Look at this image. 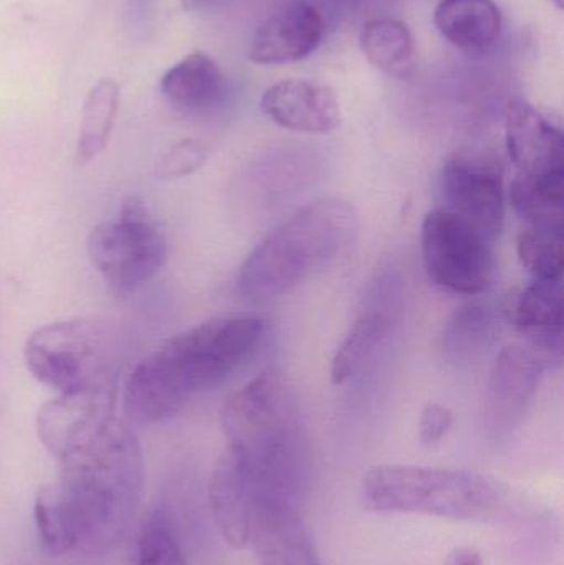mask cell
<instances>
[{"label":"cell","instance_id":"obj_1","mask_svg":"<svg viewBox=\"0 0 564 565\" xmlns=\"http://www.w3.org/2000/svg\"><path fill=\"white\" fill-rule=\"evenodd\" d=\"M267 319L224 316L162 342L126 379L123 407L139 425L159 424L244 367L264 342Z\"/></svg>","mask_w":564,"mask_h":565},{"label":"cell","instance_id":"obj_2","mask_svg":"<svg viewBox=\"0 0 564 565\" xmlns=\"http://www.w3.org/2000/svg\"><path fill=\"white\" fill-rule=\"evenodd\" d=\"M221 424L247 471L254 501L297 510L310 477V445L290 382L277 372L252 379L228 395Z\"/></svg>","mask_w":564,"mask_h":565},{"label":"cell","instance_id":"obj_3","mask_svg":"<svg viewBox=\"0 0 564 565\" xmlns=\"http://www.w3.org/2000/svg\"><path fill=\"white\" fill-rule=\"evenodd\" d=\"M55 484L72 521L75 551L113 553L128 537L145 498V455L135 431L113 418L89 444L60 460Z\"/></svg>","mask_w":564,"mask_h":565},{"label":"cell","instance_id":"obj_4","mask_svg":"<svg viewBox=\"0 0 564 565\" xmlns=\"http://www.w3.org/2000/svg\"><path fill=\"white\" fill-rule=\"evenodd\" d=\"M358 214L350 202L318 199L281 222L251 252L238 289L251 301L288 295L330 267L353 242Z\"/></svg>","mask_w":564,"mask_h":565},{"label":"cell","instance_id":"obj_5","mask_svg":"<svg viewBox=\"0 0 564 565\" xmlns=\"http://www.w3.org/2000/svg\"><path fill=\"white\" fill-rule=\"evenodd\" d=\"M360 501L371 513L489 521L506 510L509 491L492 478L472 471L377 465L361 480Z\"/></svg>","mask_w":564,"mask_h":565},{"label":"cell","instance_id":"obj_6","mask_svg":"<svg viewBox=\"0 0 564 565\" xmlns=\"http://www.w3.org/2000/svg\"><path fill=\"white\" fill-rule=\"evenodd\" d=\"M88 254L109 291L126 298L161 270L168 258V241L148 209L129 201L115 218L93 227Z\"/></svg>","mask_w":564,"mask_h":565},{"label":"cell","instance_id":"obj_7","mask_svg":"<svg viewBox=\"0 0 564 565\" xmlns=\"http://www.w3.org/2000/svg\"><path fill=\"white\" fill-rule=\"evenodd\" d=\"M23 361L40 384L58 394L115 379L105 331L86 319L36 329L23 345Z\"/></svg>","mask_w":564,"mask_h":565},{"label":"cell","instance_id":"obj_8","mask_svg":"<svg viewBox=\"0 0 564 565\" xmlns=\"http://www.w3.org/2000/svg\"><path fill=\"white\" fill-rule=\"evenodd\" d=\"M421 254L427 277L457 295H480L492 278V242L440 205L424 217Z\"/></svg>","mask_w":564,"mask_h":565},{"label":"cell","instance_id":"obj_9","mask_svg":"<svg viewBox=\"0 0 564 565\" xmlns=\"http://www.w3.org/2000/svg\"><path fill=\"white\" fill-rule=\"evenodd\" d=\"M439 191L440 207L490 242L499 237L506 222V189L496 159L467 152L453 156L440 171Z\"/></svg>","mask_w":564,"mask_h":565},{"label":"cell","instance_id":"obj_10","mask_svg":"<svg viewBox=\"0 0 564 565\" xmlns=\"http://www.w3.org/2000/svg\"><path fill=\"white\" fill-rule=\"evenodd\" d=\"M116 402L115 379L92 387L60 392L36 414L40 444L58 461L75 454L116 418Z\"/></svg>","mask_w":564,"mask_h":565},{"label":"cell","instance_id":"obj_11","mask_svg":"<svg viewBox=\"0 0 564 565\" xmlns=\"http://www.w3.org/2000/svg\"><path fill=\"white\" fill-rule=\"evenodd\" d=\"M506 146L515 166L513 184L525 188L563 185L564 136L562 126L530 105L515 99L506 109Z\"/></svg>","mask_w":564,"mask_h":565},{"label":"cell","instance_id":"obj_12","mask_svg":"<svg viewBox=\"0 0 564 565\" xmlns=\"http://www.w3.org/2000/svg\"><path fill=\"white\" fill-rule=\"evenodd\" d=\"M542 359L522 345H507L497 354L483 398V428L487 437H509L525 420L539 392Z\"/></svg>","mask_w":564,"mask_h":565},{"label":"cell","instance_id":"obj_13","mask_svg":"<svg viewBox=\"0 0 564 565\" xmlns=\"http://www.w3.org/2000/svg\"><path fill=\"white\" fill-rule=\"evenodd\" d=\"M260 109L280 128L304 135H330L341 125V106L333 89L310 79L275 83L262 95Z\"/></svg>","mask_w":564,"mask_h":565},{"label":"cell","instance_id":"obj_14","mask_svg":"<svg viewBox=\"0 0 564 565\" xmlns=\"http://www.w3.org/2000/svg\"><path fill=\"white\" fill-rule=\"evenodd\" d=\"M323 15L305 0H295L268 17L252 39L248 60L257 65H287L310 56L327 32Z\"/></svg>","mask_w":564,"mask_h":565},{"label":"cell","instance_id":"obj_15","mask_svg":"<svg viewBox=\"0 0 564 565\" xmlns=\"http://www.w3.org/2000/svg\"><path fill=\"white\" fill-rule=\"evenodd\" d=\"M209 503L215 526L228 546L244 550L251 544L254 491L241 458L232 448L225 447L215 461L209 481Z\"/></svg>","mask_w":564,"mask_h":565},{"label":"cell","instance_id":"obj_16","mask_svg":"<svg viewBox=\"0 0 564 565\" xmlns=\"http://www.w3.org/2000/svg\"><path fill=\"white\" fill-rule=\"evenodd\" d=\"M251 543L260 565H321L295 508L254 501Z\"/></svg>","mask_w":564,"mask_h":565},{"label":"cell","instance_id":"obj_17","mask_svg":"<svg viewBox=\"0 0 564 565\" xmlns=\"http://www.w3.org/2000/svg\"><path fill=\"white\" fill-rule=\"evenodd\" d=\"M159 89L162 98L175 111L205 115L224 99V73L207 53H189L162 75Z\"/></svg>","mask_w":564,"mask_h":565},{"label":"cell","instance_id":"obj_18","mask_svg":"<svg viewBox=\"0 0 564 565\" xmlns=\"http://www.w3.org/2000/svg\"><path fill=\"white\" fill-rule=\"evenodd\" d=\"M434 23L450 45L473 56L490 52L502 32V15L493 0H443Z\"/></svg>","mask_w":564,"mask_h":565},{"label":"cell","instance_id":"obj_19","mask_svg":"<svg viewBox=\"0 0 564 565\" xmlns=\"http://www.w3.org/2000/svg\"><path fill=\"white\" fill-rule=\"evenodd\" d=\"M563 280H535L520 295L513 322L542 351L560 354L563 348Z\"/></svg>","mask_w":564,"mask_h":565},{"label":"cell","instance_id":"obj_20","mask_svg":"<svg viewBox=\"0 0 564 565\" xmlns=\"http://www.w3.org/2000/svg\"><path fill=\"white\" fill-rule=\"evenodd\" d=\"M499 332L496 308L483 299H473L456 309L443 332V351L447 361L470 365L487 354Z\"/></svg>","mask_w":564,"mask_h":565},{"label":"cell","instance_id":"obj_21","mask_svg":"<svg viewBox=\"0 0 564 565\" xmlns=\"http://www.w3.org/2000/svg\"><path fill=\"white\" fill-rule=\"evenodd\" d=\"M360 45L371 65L391 78H411L416 70V43L406 23L376 17L361 30Z\"/></svg>","mask_w":564,"mask_h":565},{"label":"cell","instance_id":"obj_22","mask_svg":"<svg viewBox=\"0 0 564 565\" xmlns=\"http://www.w3.org/2000/svg\"><path fill=\"white\" fill-rule=\"evenodd\" d=\"M119 99L121 92L115 79H99L89 89L83 103L82 121L76 139V164H89L105 152L118 116Z\"/></svg>","mask_w":564,"mask_h":565},{"label":"cell","instance_id":"obj_23","mask_svg":"<svg viewBox=\"0 0 564 565\" xmlns=\"http://www.w3.org/2000/svg\"><path fill=\"white\" fill-rule=\"evenodd\" d=\"M391 326L393 319L386 309L373 308L364 311L334 352L330 369L331 382L343 385L351 381L386 339Z\"/></svg>","mask_w":564,"mask_h":565},{"label":"cell","instance_id":"obj_24","mask_svg":"<svg viewBox=\"0 0 564 565\" xmlns=\"http://www.w3.org/2000/svg\"><path fill=\"white\" fill-rule=\"evenodd\" d=\"M517 252L535 280H563V217L526 221L517 238Z\"/></svg>","mask_w":564,"mask_h":565},{"label":"cell","instance_id":"obj_25","mask_svg":"<svg viewBox=\"0 0 564 565\" xmlns=\"http://www.w3.org/2000/svg\"><path fill=\"white\" fill-rule=\"evenodd\" d=\"M33 516L40 546L46 554L63 556L70 551H75L72 521L55 481L36 491Z\"/></svg>","mask_w":564,"mask_h":565},{"label":"cell","instance_id":"obj_26","mask_svg":"<svg viewBox=\"0 0 564 565\" xmlns=\"http://www.w3.org/2000/svg\"><path fill=\"white\" fill-rule=\"evenodd\" d=\"M136 565H188L179 541L162 516H151L141 527Z\"/></svg>","mask_w":564,"mask_h":565},{"label":"cell","instance_id":"obj_27","mask_svg":"<svg viewBox=\"0 0 564 565\" xmlns=\"http://www.w3.org/2000/svg\"><path fill=\"white\" fill-rule=\"evenodd\" d=\"M209 149L198 139H182L172 146L158 164V175L162 179H178L194 174L207 161Z\"/></svg>","mask_w":564,"mask_h":565},{"label":"cell","instance_id":"obj_28","mask_svg":"<svg viewBox=\"0 0 564 565\" xmlns=\"http://www.w3.org/2000/svg\"><path fill=\"white\" fill-rule=\"evenodd\" d=\"M454 412L447 405L427 404L419 420V438L424 447L440 444L453 430Z\"/></svg>","mask_w":564,"mask_h":565},{"label":"cell","instance_id":"obj_29","mask_svg":"<svg viewBox=\"0 0 564 565\" xmlns=\"http://www.w3.org/2000/svg\"><path fill=\"white\" fill-rule=\"evenodd\" d=\"M444 565H483L482 554L473 547H456L447 554Z\"/></svg>","mask_w":564,"mask_h":565},{"label":"cell","instance_id":"obj_30","mask_svg":"<svg viewBox=\"0 0 564 565\" xmlns=\"http://www.w3.org/2000/svg\"><path fill=\"white\" fill-rule=\"evenodd\" d=\"M305 2L310 3V6H313L315 9L320 12L328 25V23L337 20L343 0H305Z\"/></svg>","mask_w":564,"mask_h":565},{"label":"cell","instance_id":"obj_31","mask_svg":"<svg viewBox=\"0 0 564 565\" xmlns=\"http://www.w3.org/2000/svg\"><path fill=\"white\" fill-rule=\"evenodd\" d=\"M224 2L225 0H181V6L185 12H205Z\"/></svg>","mask_w":564,"mask_h":565},{"label":"cell","instance_id":"obj_32","mask_svg":"<svg viewBox=\"0 0 564 565\" xmlns=\"http://www.w3.org/2000/svg\"><path fill=\"white\" fill-rule=\"evenodd\" d=\"M357 6V9L363 10V12H377L384 7H390L393 0H351Z\"/></svg>","mask_w":564,"mask_h":565},{"label":"cell","instance_id":"obj_33","mask_svg":"<svg viewBox=\"0 0 564 565\" xmlns=\"http://www.w3.org/2000/svg\"><path fill=\"white\" fill-rule=\"evenodd\" d=\"M555 6L558 7L560 10H562L564 6V0H555Z\"/></svg>","mask_w":564,"mask_h":565}]
</instances>
